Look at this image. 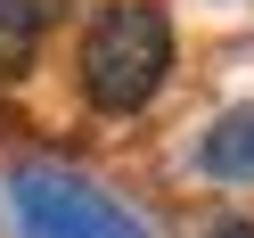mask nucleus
Wrapping results in <instances>:
<instances>
[{
    "label": "nucleus",
    "instance_id": "7ed1b4c3",
    "mask_svg": "<svg viewBox=\"0 0 254 238\" xmlns=\"http://www.w3.org/2000/svg\"><path fill=\"white\" fill-rule=\"evenodd\" d=\"M197 164L213 172V181H254V107H238V115H221L213 132H205Z\"/></svg>",
    "mask_w": 254,
    "mask_h": 238
},
{
    "label": "nucleus",
    "instance_id": "39448f33",
    "mask_svg": "<svg viewBox=\"0 0 254 238\" xmlns=\"http://www.w3.org/2000/svg\"><path fill=\"white\" fill-rule=\"evenodd\" d=\"M205 238H254V222H213Z\"/></svg>",
    "mask_w": 254,
    "mask_h": 238
},
{
    "label": "nucleus",
    "instance_id": "f257e3e1",
    "mask_svg": "<svg viewBox=\"0 0 254 238\" xmlns=\"http://www.w3.org/2000/svg\"><path fill=\"white\" fill-rule=\"evenodd\" d=\"M172 74V17L156 0H115L82 33V90L99 115H139Z\"/></svg>",
    "mask_w": 254,
    "mask_h": 238
},
{
    "label": "nucleus",
    "instance_id": "f03ea898",
    "mask_svg": "<svg viewBox=\"0 0 254 238\" xmlns=\"http://www.w3.org/2000/svg\"><path fill=\"white\" fill-rule=\"evenodd\" d=\"M8 205H17L25 238H148V222L123 197H107L99 181H82L66 164H17Z\"/></svg>",
    "mask_w": 254,
    "mask_h": 238
},
{
    "label": "nucleus",
    "instance_id": "20e7f679",
    "mask_svg": "<svg viewBox=\"0 0 254 238\" xmlns=\"http://www.w3.org/2000/svg\"><path fill=\"white\" fill-rule=\"evenodd\" d=\"M41 50V8L33 0H0V74H25Z\"/></svg>",
    "mask_w": 254,
    "mask_h": 238
}]
</instances>
